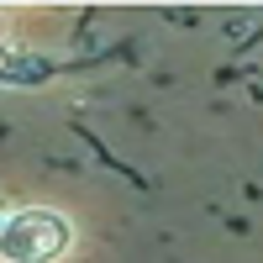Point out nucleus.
I'll return each instance as SVG.
<instances>
[{
	"mask_svg": "<svg viewBox=\"0 0 263 263\" xmlns=\"http://www.w3.org/2000/svg\"><path fill=\"white\" fill-rule=\"evenodd\" d=\"M74 242V227L58 211H16L0 227V263H58Z\"/></svg>",
	"mask_w": 263,
	"mask_h": 263,
	"instance_id": "1",
	"label": "nucleus"
},
{
	"mask_svg": "<svg viewBox=\"0 0 263 263\" xmlns=\"http://www.w3.org/2000/svg\"><path fill=\"white\" fill-rule=\"evenodd\" d=\"M0 227H6V216H0Z\"/></svg>",
	"mask_w": 263,
	"mask_h": 263,
	"instance_id": "2",
	"label": "nucleus"
}]
</instances>
